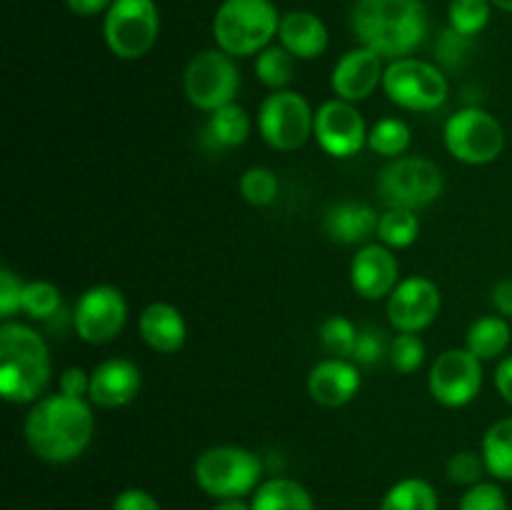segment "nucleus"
Here are the masks:
<instances>
[{
    "label": "nucleus",
    "instance_id": "f257e3e1",
    "mask_svg": "<svg viewBox=\"0 0 512 510\" xmlns=\"http://www.w3.org/2000/svg\"><path fill=\"white\" fill-rule=\"evenodd\" d=\"M93 433V403L88 398H70L60 390L35 400L23 423L30 453L53 465L73 463L80 458L88 450Z\"/></svg>",
    "mask_w": 512,
    "mask_h": 510
},
{
    "label": "nucleus",
    "instance_id": "f03ea898",
    "mask_svg": "<svg viewBox=\"0 0 512 510\" xmlns=\"http://www.w3.org/2000/svg\"><path fill=\"white\" fill-rule=\"evenodd\" d=\"M428 10L423 0H355L350 10V28L383 60L408 58L428 35Z\"/></svg>",
    "mask_w": 512,
    "mask_h": 510
},
{
    "label": "nucleus",
    "instance_id": "7ed1b4c3",
    "mask_svg": "<svg viewBox=\"0 0 512 510\" xmlns=\"http://www.w3.org/2000/svg\"><path fill=\"white\" fill-rule=\"evenodd\" d=\"M50 350L43 335L20 320L0 323V395L5 403L33 405L50 383Z\"/></svg>",
    "mask_w": 512,
    "mask_h": 510
},
{
    "label": "nucleus",
    "instance_id": "20e7f679",
    "mask_svg": "<svg viewBox=\"0 0 512 510\" xmlns=\"http://www.w3.org/2000/svg\"><path fill=\"white\" fill-rule=\"evenodd\" d=\"M280 18L273 0H223L213 15L215 48L233 58H255L278 38Z\"/></svg>",
    "mask_w": 512,
    "mask_h": 510
},
{
    "label": "nucleus",
    "instance_id": "39448f33",
    "mask_svg": "<svg viewBox=\"0 0 512 510\" xmlns=\"http://www.w3.org/2000/svg\"><path fill=\"white\" fill-rule=\"evenodd\" d=\"M193 478L210 498H245L263 483V460L243 445H213L195 458Z\"/></svg>",
    "mask_w": 512,
    "mask_h": 510
},
{
    "label": "nucleus",
    "instance_id": "423d86ee",
    "mask_svg": "<svg viewBox=\"0 0 512 510\" xmlns=\"http://www.w3.org/2000/svg\"><path fill=\"white\" fill-rule=\"evenodd\" d=\"M375 190L385 208H408L418 213L430 208L443 195L445 178L433 160L420 155H400L378 170Z\"/></svg>",
    "mask_w": 512,
    "mask_h": 510
},
{
    "label": "nucleus",
    "instance_id": "0eeeda50",
    "mask_svg": "<svg viewBox=\"0 0 512 510\" xmlns=\"http://www.w3.org/2000/svg\"><path fill=\"white\" fill-rule=\"evenodd\" d=\"M383 93L390 103L410 113H433L448 100L450 83L438 63L408 55L385 65Z\"/></svg>",
    "mask_w": 512,
    "mask_h": 510
},
{
    "label": "nucleus",
    "instance_id": "6e6552de",
    "mask_svg": "<svg viewBox=\"0 0 512 510\" xmlns=\"http://www.w3.org/2000/svg\"><path fill=\"white\" fill-rule=\"evenodd\" d=\"M445 150L458 163L490 165L503 155L505 128L493 113L478 105L460 108L443 125Z\"/></svg>",
    "mask_w": 512,
    "mask_h": 510
},
{
    "label": "nucleus",
    "instance_id": "1a4fd4ad",
    "mask_svg": "<svg viewBox=\"0 0 512 510\" xmlns=\"http://www.w3.org/2000/svg\"><path fill=\"white\" fill-rule=\"evenodd\" d=\"M260 138L278 153H295L313 138L315 110L298 90H275L258 105Z\"/></svg>",
    "mask_w": 512,
    "mask_h": 510
},
{
    "label": "nucleus",
    "instance_id": "9d476101",
    "mask_svg": "<svg viewBox=\"0 0 512 510\" xmlns=\"http://www.w3.org/2000/svg\"><path fill=\"white\" fill-rule=\"evenodd\" d=\"M160 35V10L155 0H113L103 15V38L120 60H138L155 48Z\"/></svg>",
    "mask_w": 512,
    "mask_h": 510
},
{
    "label": "nucleus",
    "instance_id": "9b49d317",
    "mask_svg": "<svg viewBox=\"0 0 512 510\" xmlns=\"http://www.w3.org/2000/svg\"><path fill=\"white\" fill-rule=\"evenodd\" d=\"M240 90V70L233 55L220 48L195 53L183 70V93L193 108L203 113L235 103Z\"/></svg>",
    "mask_w": 512,
    "mask_h": 510
},
{
    "label": "nucleus",
    "instance_id": "f8f14e48",
    "mask_svg": "<svg viewBox=\"0 0 512 510\" xmlns=\"http://www.w3.org/2000/svg\"><path fill=\"white\" fill-rule=\"evenodd\" d=\"M483 360L468 348H450L433 360L428 373V390L443 408H468L483 390Z\"/></svg>",
    "mask_w": 512,
    "mask_h": 510
},
{
    "label": "nucleus",
    "instance_id": "ddd939ff",
    "mask_svg": "<svg viewBox=\"0 0 512 510\" xmlns=\"http://www.w3.org/2000/svg\"><path fill=\"white\" fill-rule=\"evenodd\" d=\"M73 330L83 343L108 345L123 333L128 323V300L123 290L110 283H98L85 290L75 303Z\"/></svg>",
    "mask_w": 512,
    "mask_h": 510
},
{
    "label": "nucleus",
    "instance_id": "4468645a",
    "mask_svg": "<svg viewBox=\"0 0 512 510\" xmlns=\"http://www.w3.org/2000/svg\"><path fill=\"white\" fill-rule=\"evenodd\" d=\"M368 123L358 105L348 100L330 98L315 108L313 138L330 158H353L368 148Z\"/></svg>",
    "mask_w": 512,
    "mask_h": 510
},
{
    "label": "nucleus",
    "instance_id": "2eb2a0df",
    "mask_svg": "<svg viewBox=\"0 0 512 510\" xmlns=\"http://www.w3.org/2000/svg\"><path fill=\"white\" fill-rule=\"evenodd\" d=\"M443 293L435 280L425 275H408L388 295L385 315L398 333H423L438 320Z\"/></svg>",
    "mask_w": 512,
    "mask_h": 510
},
{
    "label": "nucleus",
    "instance_id": "dca6fc26",
    "mask_svg": "<svg viewBox=\"0 0 512 510\" xmlns=\"http://www.w3.org/2000/svg\"><path fill=\"white\" fill-rule=\"evenodd\" d=\"M385 60L378 53H373L365 45L350 48L338 58L330 73V88L335 98L348 100V103H363L378 88H383Z\"/></svg>",
    "mask_w": 512,
    "mask_h": 510
},
{
    "label": "nucleus",
    "instance_id": "f3484780",
    "mask_svg": "<svg viewBox=\"0 0 512 510\" xmlns=\"http://www.w3.org/2000/svg\"><path fill=\"white\" fill-rule=\"evenodd\" d=\"M400 263L395 250L383 243H365L350 260V285L363 300H388L400 283Z\"/></svg>",
    "mask_w": 512,
    "mask_h": 510
},
{
    "label": "nucleus",
    "instance_id": "a211bd4d",
    "mask_svg": "<svg viewBox=\"0 0 512 510\" xmlns=\"http://www.w3.org/2000/svg\"><path fill=\"white\" fill-rule=\"evenodd\" d=\"M143 388V370L130 358H105L90 370L88 400L95 408L118 410L133 403Z\"/></svg>",
    "mask_w": 512,
    "mask_h": 510
},
{
    "label": "nucleus",
    "instance_id": "6ab92c4d",
    "mask_svg": "<svg viewBox=\"0 0 512 510\" xmlns=\"http://www.w3.org/2000/svg\"><path fill=\"white\" fill-rule=\"evenodd\" d=\"M363 378L350 358H323L308 373V395L323 408H343L358 395Z\"/></svg>",
    "mask_w": 512,
    "mask_h": 510
},
{
    "label": "nucleus",
    "instance_id": "aec40b11",
    "mask_svg": "<svg viewBox=\"0 0 512 510\" xmlns=\"http://www.w3.org/2000/svg\"><path fill=\"white\" fill-rule=\"evenodd\" d=\"M138 333L150 350L160 355H173L185 348L188 323L173 303L155 300V303L145 305L143 313H140Z\"/></svg>",
    "mask_w": 512,
    "mask_h": 510
},
{
    "label": "nucleus",
    "instance_id": "412c9836",
    "mask_svg": "<svg viewBox=\"0 0 512 510\" xmlns=\"http://www.w3.org/2000/svg\"><path fill=\"white\" fill-rule=\"evenodd\" d=\"M380 213L360 200H340L323 215V230L338 245H365L378 235Z\"/></svg>",
    "mask_w": 512,
    "mask_h": 510
},
{
    "label": "nucleus",
    "instance_id": "4be33fe9",
    "mask_svg": "<svg viewBox=\"0 0 512 510\" xmlns=\"http://www.w3.org/2000/svg\"><path fill=\"white\" fill-rule=\"evenodd\" d=\"M278 43L295 60H315L330 45L328 25L320 20V15L310 13V10H288L280 18Z\"/></svg>",
    "mask_w": 512,
    "mask_h": 510
},
{
    "label": "nucleus",
    "instance_id": "5701e85b",
    "mask_svg": "<svg viewBox=\"0 0 512 510\" xmlns=\"http://www.w3.org/2000/svg\"><path fill=\"white\" fill-rule=\"evenodd\" d=\"M250 115L243 105L230 103L223 108L208 113V123H205V140H208L213 148L220 150H233L240 148L245 140L250 138Z\"/></svg>",
    "mask_w": 512,
    "mask_h": 510
},
{
    "label": "nucleus",
    "instance_id": "b1692460",
    "mask_svg": "<svg viewBox=\"0 0 512 510\" xmlns=\"http://www.w3.org/2000/svg\"><path fill=\"white\" fill-rule=\"evenodd\" d=\"M253 510H315L313 495L293 478H268L250 498Z\"/></svg>",
    "mask_w": 512,
    "mask_h": 510
},
{
    "label": "nucleus",
    "instance_id": "393cba45",
    "mask_svg": "<svg viewBox=\"0 0 512 510\" xmlns=\"http://www.w3.org/2000/svg\"><path fill=\"white\" fill-rule=\"evenodd\" d=\"M510 323L503 315H483V318L473 320L465 333V348L473 355H478L483 363L488 360L503 358L505 350L510 348Z\"/></svg>",
    "mask_w": 512,
    "mask_h": 510
},
{
    "label": "nucleus",
    "instance_id": "a878e982",
    "mask_svg": "<svg viewBox=\"0 0 512 510\" xmlns=\"http://www.w3.org/2000/svg\"><path fill=\"white\" fill-rule=\"evenodd\" d=\"M480 453H483L490 478L512 480V415L495 420L485 430Z\"/></svg>",
    "mask_w": 512,
    "mask_h": 510
},
{
    "label": "nucleus",
    "instance_id": "bb28decb",
    "mask_svg": "<svg viewBox=\"0 0 512 510\" xmlns=\"http://www.w3.org/2000/svg\"><path fill=\"white\" fill-rule=\"evenodd\" d=\"M380 510H440L438 490L425 478H403L390 485Z\"/></svg>",
    "mask_w": 512,
    "mask_h": 510
},
{
    "label": "nucleus",
    "instance_id": "cd10ccee",
    "mask_svg": "<svg viewBox=\"0 0 512 510\" xmlns=\"http://www.w3.org/2000/svg\"><path fill=\"white\" fill-rule=\"evenodd\" d=\"M253 70L258 83H263L270 93H275V90H288L295 78V58L283 45L273 43L255 55Z\"/></svg>",
    "mask_w": 512,
    "mask_h": 510
},
{
    "label": "nucleus",
    "instance_id": "c85d7f7f",
    "mask_svg": "<svg viewBox=\"0 0 512 510\" xmlns=\"http://www.w3.org/2000/svg\"><path fill=\"white\" fill-rule=\"evenodd\" d=\"M420 218L415 210L408 208H385L378 220V243L388 245L390 250H405L418 240Z\"/></svg>",
    "mask_w": 512,
    "mask_h": 510
},
{
    "label": "nucleus",
    "instance_id": "c756f323",
    "mask_svg": "<svg viewBox=\"0 0 512 510\" xmlns=\"http://www.w3.org/2000/svg\"><path fill=\"white\" fill-rule=\"evenodd\" d=\"M410 140H413V133H410V125L403 118H380L378 123L370 125L368 148L375 155L393 160L408 153Z\"/></svg>",
    "mask_w": 512,
    "mask_h": 510
},
{
    "label": "nucleus",
    "instance_id": "7c9ffc66",
    "mask_svg": "<svg viewBox=\"0 0 512 510\" xmlns=\"http://www.w3.org/2000/svg\"><path fill=\"white\" fill-rule=\"evenodd\" d=\"M493 8L495 5L490 0H450L448 28H453L460 35H468V38H475V35L488 28Z\"/></svg>",
    "mask_w": 512,
    "mask_h": 510
},
{
    "label": "nucleus",
    "instance_id": "2f4dec72",
    "mask_svg": "<svg viewBox=\"0 0 512 510\" xmlns=\"http://www.w3.org/2000/svg\"><path fill=\"white\" fill-rule=\"evenodd\" d=\"M358 325L345 315H330L320 325V345L328 353V358H350L353 360L355 343H358Z\"/></svg>",
    "mask_w": 512,
    "mask_h": 510
},
{
    "label": "nucleus",
    "instance_id": "473e14b6",
    "mask_svg": "<svg viewBox=\"0 0 512 510\" xmlns=\"http://www.w3.org/2000/svg\"><path fill=\"white\" fill-rule=\"evenodd\" d=\"M60 305H63V295H60L58 285L50 283V280H25L20 310H23L28 318L33 320L55 318Z\"/></svg>",
    "mask_w": 512,
    "mask_h": 510
},
{
    "label": "nucleus",
    "instance_id": "72a5a7b5",
    "mask_svg": "<svg viewBox=\"0 0 512 510\" xmlns=\"http://www.w3.org/2000/svg\"><path fill=\"white\" fill-rule=\"evenodd\" d=\"M238 188L245 203L255 205V208H265V205H273L278 200L280 180L275 170L265 168V165H253V168L240 175Z\"/></svg>",
    "mask_w": 512,
    "mask_h": 510
},
{
    "label": "nucleus",
    "instance_id": "f704fd0d",
    "mask_svg": "<svg viewBox=\"0 0 512 510\" xmlns=\"http://www.w3.org/2000/svg\"><path fill=\"white\" fill-rule=\"evenodd\" d=\"M425 355H428V348H425L420 333H398L393 340H390L388 363L395 373L400 375L418 373L425 363Z\"/></svg>",
    "mask_w": 512,
    "mask_h": 510
},
{
    "label": "nucleus",
    "instance_id": "c9c22d12",
    "mask_svg": "<svg viewBox=\"0 0 512 510\" xmlns=\"http://www.w3.org/2000/svg\"><path fill=\"white\" fill-rule=\"evenodd\" d=\"M485 473H488V468H485L483 453H475V450H458L448 460V478L455 485L473 488V485L483 483Z\"/></svg>",
    "mask_w": 512,
    "mask_h": 510
},
{
    "label": "nucleus",
    "instance_id": "e433bc0d",
    "mask_svg": "<svg viewBox=\"0 0 512 510\" xmlns=\"http://www.w3.org/2000/svg\"><path fill=\"white\" fill-rule=\"evenodd\" d=\"M390 340L385 338L383 330L378 328H360L358 343H355L353 363H358L360 368H373V365L388 360Z\"/></svg>",
    "mask_w": 512,
    "mask_h": 510
},
{
    "label": "nucleus",
    "instance_id": "4c0bfd02",
    "mask_svg": "<svg viewBox=\"0 0 512 510\" xmlns=\"http://www.w3.org/2000/svg\"><path fill=\"white\" fill-rule=\"evenodd\" d=\"M458 510H508V498L498 483L483 480V483L465 490Z\"/></svg>",
    "mask_w": 512,
    "mask_h": 510
},
{
    "label": "nucleus",
    "instance_id": "58836bf2",
    "mask_svg": "<svg viewBox=\"0 0 512 510\" xmlns=\"http://www.w3.org/2000/svg\"><path fill=\"white\" fill-rule=\"evenodd\" d=\"M470 48H473V38L455 33L453 28L443 30V35L438 38V48H435V53H438V65L458 68V65H463L465 60H468Z\"/></svg>",
    "mask_w": 512,
    "mask_h": 510
},
{
    "label": "nucleus",
    "instance_id": "ea45409f",
    "mask_svg": "<svg viewBox=\"0 0 512 510\" xmlns=\"http://www.w3.org/2000/svg\"><path fill=\"white\" fill-rule=\"evenodd\" d=\"M23 290L25 280L15 270H10L8 265L0 268V318L13 320V315L20 310V303H23Z\"/></svg>",
    "mask_w": 512,
    "mask_h": 510
},
{
    "label": "nucleus",
    "instance_id": "a19ab883",
    "mask_svg": "<svg viewBox=\"0 0 512 510\" xmlns=\"http://www.w3.org/2000/svg\"><path fill=\"white\" fill-rule=\"evenodd\" d=\"M60 393L70 398H88L90 395V373L80 365H70L60 373Z\"/></svg>",
    "mask_w": 512,
    "mask_h": 510
},
{
    "label": "nucleus",
    "instance_id": "79ce46f5",
    "mask_svg": "<svg viewBox=\"0 0 512 510\" xmlns=\"http://www.w3.org/2000/svg\"><path fill=\"white\" fill-rule=\"evenodd\" d=\"M113 510H160V503L143 488H125L115 495Z\"/></svg>",
    "mask_w": 512,
    "mask_h": 510
},
{
    "label": "nucleus",
    "instance_id": "37998d69",
    "mask_svg": "<svg viewBox=\"0 0 512 510\" xmlns=\"http://www.w3.org/2000/svg\"><path fill=\"white\" fill-rule=\"evenodd\" d=\"M493 383H495V390L500 393V398H503L508 405H512V355L500 358L498 368H495V375H493Z\"/></svg>",
    "mask_w": 512,
    "mask_h": 510
},
{
    "label": "nucleus",
    "instance_id": "c03bdc74",
    "mask_svg": "<svg viewBox=\"0 0 512 510\" xmlns=\"http://www.w3.org/2000/svg\"><path fill=\"white\" fill-rule=\"evenodd\" d=\"M490 300H493V308L498 310V315H503V318H512V278L498 280V283L493 285Z\"/></svg>",
    "mask_w": 512,
    "mask_h": 510
},
{
    "label": "nucleus",
    "instance_id": "a18cd8bd",
    "mask_svg": "<svg viewBox=\"0 0 512 510\" xmlns=\"http://www.w3.org/2000/svg\"><path fill=\"white\" fill-rule=\"evenodd\" d=\"M65 5L78 18H95V15L108 13L113 0H65Z\"/></svg>",
    "mask_w": 512,
    "mask_h": 510
},
{
    "label": "nucleus",
    "instance_id": "49530a36",
    "mask_svg": "<svg viewBox=\"0 0 512 510\" xmlns=\"http://www.w3.org/2000/svg\"><path fill=\"white\" fill-rule=\"evenodd\" d=\"M213 510H253V505L245 503L243 498H225L218 500V503L213 505Z\"/></svg>",
    "mask_w": 512,
    "mask_h": 510
},
{
    "label": "nucleus",
    "instance_id": "de8ad7c7",
    "mask_svg": "<svg viewBox=\"0 0 512 510\" xmlns=\"http://www.w3.org/2000/svg\"><path fill=\"white\" fill-rule=\"evenodd\" d=\"M490 3L503 10V13H512V0H490Z\"/></svg>",
    "mask_w": 512,
    "mask_h": 510
}]
</instances>
